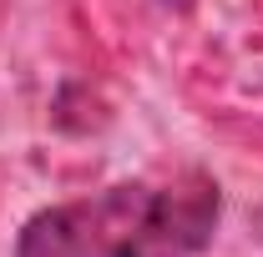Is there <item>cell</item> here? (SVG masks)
Segmentation results:
<instances>
[{
  "mask_svg": "<svg viewBox=\"0 0 263 257\" xmlns=\"http://www.w3.org/2000/svg\"><path fill=\"white\" fill-rule=\"evenodd\" d=\"M218 222V177L182 166L41 207L15 237V257H197Z\"/></svg>",
  "mask_w": 263,
  "mask_h": 257,
  "instance_id": "1",
  "label": "cell"
},
{
  "mask_svg": "<svg viewBox=\"0 0 263 257\" xmlns=\"http://www.w3.org/2000/svg\"><path fill=\"white\" fill-rule=\"evenodd\" d=\"M253 227H258V237H263V207H258V217H253Z\"/></svg>",
  "mask_w": 263,
  "mask_h": 257,
  "instance_id": "2",
  "label": "cell"
}]
</instances>
